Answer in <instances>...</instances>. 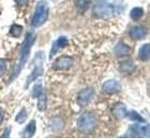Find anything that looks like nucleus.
Listing matches in <instances>:
<instances>
[{
    "label": "nucleus",
    "instance_id": "3",
    "mask_svg": "<svg viewBox=\"0 0 150 140\" xmlns=\"http://www.w3.org/2000/svg\"><path fill=\"white\" fill-rule=\"evenodd\" d=\"M49 14V7L48 4L44 0H40L38 2L34 15L31 20V25L34 27H39L42 25L46 22Z\"/></svg>",
    "mask_w": 150,
    "mask_h": 140
},
{
    "label": "nucleus",
    "instance_id": "18",
    "mask_svg": "<svg viewBox=\"0 0 150 140\" xmlns=\"http://www.w3.org/2000/svg\"><path fill=\"white\" fill-rule=\"evenodd\" d=\"M75 6H76V8L79 12L83 13L86 11V9L89 6V0H76Z\"/></svg>",
    "mask_w": 150,
    "mask_h": 140
},
{
    "label": "nucleus",
    "instance_id": "1",
    "mask_svg": "<svg viewBox=\"0 0 150 140\" xmlns=\"http://www.w3.org/2000/svg\"><path fill=\"white\" fill-rule=\"evenodd\" d=\"M36 40V36L33 35V33L29 32L27 33L25 36V38L23 40L21 50H20V55H19V59L17 61V63L15 64V67H14L13 73L11 75V79L13 80L14 78H16L18 77V75L20 74L22 71L23 67L25 66V63L27 62V59L29 57V53L33 44Z\"/></svg>",
    "mask_w": 150,
    "mask_h": 140
},
{
    "label": "nucleus",
    "instance_id": "25",
    "mask_svg": "<svg viewBox=\"0 0 150 140\" xmlns=\"http://www.w3.org/2000/svg\"><path fill=\"white\" fill-rule=\"evenodd\" d=\"M9 133H11V128L8 127L7 129H5V132L2 135V137H8L9 136Z\"/></svg>",
    "mask_w": 150,
    "mask_h": 140
},
{
    "label": "nucleus",
    "instance_id": "27",
    "mask_svg": "<svg viewBox=\"0 0 150 140\" xmlns=\"http://www.w3.org/2000/svg\"><path fill=\"white\" fill-rule=\"evenodd\" d=\"M3 118H4V116H3V112H2L1 108H0V124L2 123V121H3Z\"/></svg>",
    "mask_w": 150,
    "mask_h": 140
},
{
    "label": "nucleus",
    "instance_id": "20",
    "mask_svg": "<svg viewBox=\"0 0 150 140\" xmlns=\"http://www.w3.org/2000/svg\"><path fill=\"white\" fill-rule=\"evenodd\" d=\"M127 118H129V120H133V121H138V123H144L145 121L144 119L138 113V112L133 111V110L128 112V116H127Z\"/></svg>",
    "mask_w": 150,
    "mask_h": 140
},
{
    "label": "nucleus",
    "instance_id": "15",
    "mask_svg": "<svg viewBox=\"0 0 150 140\" xmlns=\"http://www.w3.org/2000/svg\"><path fill=\"white\" fill-rule=\"evenodd\" d=\"M139 58L143 61L150 59V43L144 44L139 50Z\"/></svg>",
    "mask_w": 150,
    "mask_h": 140
},
{
    "label": "nucleus",
    "instance_id": "10",
    "mask_svg": "<svg viewBox=\"0 0 150 140\" xmlns=\"http://www.w3.org/2000/svg\"><path fill=\"white\" fill-rule=\"evenodd\" d=\"M103 91L106 92L107 93H115L118 92L121 90V84L119 81H117L116 79H109L106 80L102 85Z\"/></svg>",
    "mask_w": 150,
    "mask_h": 140
},
{
    "label": "nucleus",
    "instance_id": "23",
    "mask_svg": "<svg viewBox=\"0 0 150 140\" xmlns=\"http://www.w3.org/2000/svg\"><path fill=\"white\" fill-rule=\"evenodd\" d=\"M42 92H43V90H42V87H41L40 84H36V85L34 86V88H33L32 96L33 97H38Z\"/></svg>",
    "mask_w": 150,
    "mask_h": 140
},
{
    "label": "nucleus",
    "instance_id": "11",
    "mask_svg": "<svg viewBox=\"0 0 150 140\" xmlns=\"http://www.w3.org/2000/svg\"><path fill=\"white\" fill-rule=\"evenodd\" d=\"M128 112L129 111L127 110L123 103H117V104H115L112 108V114L114 115L116 119H119V120L127 118Z\"/></svg>",
    "mask_w": 150,
    "mask_h": 140
},
{
    "label": "nucleus",
    "instance_id": "8",
    "mask_svg": "<svg viewBox=\"0 0 150 140\" xmlns=\"http://www.w3.org/2000/svg\"><path fill=\"white\" fill-rule=\"evenodd\" d=\"M73 60L69 56H61L55 61L53 64V67L55 70H67L72 65Z\"/></svg>",
    "mask_w": 150,
    "mask_h": 140
},
{
    "label": "nucleus",
    "instance_id": "2",
    "mask_svg": "<svg viewBox=\"0 0 150 140\" xmlns=\"http://www.w3.org/2000/svg\"><path fill=\"white\" fill-rule=\"evenodd\" d=\"M121 8L115 4L101 2L97 4L93 8V14L97 18L109 19L121 12Z\"/></svg>",
    "mask_w": 150,
    "mask_h": 140
},
{
    "label": "nucleus",
    "instance_id": "9",
    "mask_svg": "<svg viewBox=\"0 0 150 140\" xmlns=\"http://www.w3.org/2000/svg\"><path fill=\"white\" fill-rule=\"evenodd\" d=\"M67 44H68V39L65 36H60L57 40H55L53 43V45H52L50 54H49V59L53 58L61 49H63L65 46H67Z\"/></svg>",
    "mask_w": 150,
    "mask_h": 140
},
{
    "label": "nucleus",
    "instance_id": "14",
    "mask_svg": "<svg viewBox=\"0 0 150 140\" xmlns=\"http://www.w3.org/2000/svg\"><path fill=\"white\" fill-rule=\"evenodd\" d=\"M36 133V120H32L29 123L27 124L25 129L22 133L23 137H32Z\"/></svg>",
    "mask_w": 150,
    "mask_h": 140
},
{
    "label": "nucleus",
    "instance_id": "5",
    "mask_svg": "<svg viewBox=\"0 0 150 140\" xmlns=\"http://www.w3.org/2000/svg\"><path fill=\"white\" fill-rule=\"evenodd\" d=\"M43 61H44V53L39 51L34 58L33 61V64H34V68H33L31 74L28 76L26 82H25V88H28L30 83L33 82L39 77H40L43 74Z\"/></svg>",
    "mask_w": 150,
    "mask_h": 140
},
{
    "label": "nucleus",
    "instance_id": "22",
    "mask_svg": "<svg viewBox=\"0 0 150 140\" xmlns=\"http://www.w3.org/2000/svg\"><path fill=\"white\" fill-rule=\"evenodd\" d=\"M26 119H27V113L25 111V108H22V110L16 116L15 120L18 123H23L26 120Z\"/></svg>",
    "mask_w": 150,
    "mask_h": 140
},
{
    "label": "nucleus",
    "instance_id": "21",
    "mask_svg": "<svg viewBox=\"0 0 150 140\" xmlns=\"http://www.w3.org/2000/svg\"><path fill=\"white\" fill-rule=\"evenodd\" d=\"M22 31H23V27L19 24H13L11 27V30H9V33L13 37H19L22 34Z\"/></svg>",
    "mask_w": 150,
    "mask_h": 140
},
{
    "label": "nucleus",
    "instance_id": "24",
    "mask_svg": "<svg viewBox=\"0 0 150 140\" xmlns=\"http://www.w3.org/2000/svg\"><path fill=\"white\" fill-rule=\"evenodd\" d=\"M6 71V62L3 59H0V77Z\"/></svg>",
    "mask_w": 150,
    "mask_h": 140
},
{
    "label": "nucleus",
    "instance_id": "13",
    "mask_svg": "<svg viewBox=\"0 0 150 140\" xmlns=\"http://www.w3.org/2000/svg\"><path fill=\"white\" fill-rule=\"evenodd\" d=\"M115 52L117 56H125V55H128L130 52V48L128 45L123 43V42H119V43L115 46Z\"/></svg>",
    "mask_w": 150,
    "mask_h": 140
},
{
    "label": "nucleus",
    "instance_id": "6",
    "mask_svg": "<svg viewBox=\"0 0 150 140\" xmlns=\"http://www.w3.org/2000/svg\"><path fill=\"white\" fill-rule=\"evenodd\" d=\"M129 137H150V125L146 123H135L129 126L128 131Z\"/></svg>",
    "mask_w": 150,
    "mask_h": 140
},
{
    "label": "nucleus",
    "instance_id": "4",
    "mask_svg": "<svg viewBox=\"0 0 150 140\" xmlns=\"http://www.w3.org/2000/svg\"><path fill=\"white\" fill-rule=\"evenodd\" d=\"M97 120L93 114L86 112L79 117L77 121V128L83 134H90L96 128Z\"/></svg>",
    "mask_w": 150,
    "mask_h": 140
},
{
    "label": "nucleus",
    "instance_id": "28",
    "mask_svg": "<svg viewBox=\"0 0 150 140\" xmlns=\"http://www.w3.org/2000/svg\"><path fill=\"white\" fill-rule=\"evenodd\" d=\"M52 1H56V0H52Z\"/></svg>",
    "mask_w": 150,
    "mask_h": 140
},
{
    "label": "nucleus",
    "instance_id": "19",
    "mask_svg": "<svg viewBox=\"0 0 150 140\" xmlns=\"http://www.w3.org/2000/svg\"><path fill=\"white\" fill-rule=\"evenodd\" d=\"M38 108L40 111H44L46 109V95L42 92L38 96Z\"/></svg>",
    "mask_w": 150,
    "mask_h": 140
},
{
    "label": "nucleus",
    "instance_id": "7",
    "mask_svg": "<svg viewBox=\"0 0 150 140\" xmlns=\"http://www.w3.org/2000/svg\"><path fill=\"white\" fill-rule=\"evenodd\" d=\"M94 93H95V92H94L92 88L83 89V90L80 92L78 94V97H77L78 104L82 106L87 105L88 103L91 101L92 97L94 96Z\"/></svg>",
    "mask_w": 150,
    "mask_h": 140
},
{
    "label": "nucleus",
    "instance_id": "17",
    "mask_svg": "<svg viewBox=\"0 0 150 140\" xmlns=\"http://www.w3.org/2000/svg\"><path fill=\"white\" fill-rule=\"evenodd\" d=\"M143 15H144V9L142 8H139V7L133 8L129 13V16L134 21L139 20V19H141L143 17Z\"/></svg>",
    "mask_w": 150,
    "mask_h": 140
},
{
    "label": "nucleus",
    "instance_id": "26",
    "mask_svg": "<svg viewBox=\"0 0 150 140\" xmlns=\"http://www.w3.org/2000/svg\"><path fill=\"white\" fill-rule=\"evenodd\" d=\"M15 2H16L18 5H20V6H25V5L27 4L28 0H15Z\"/></svg>",
    "mask_w": 150,
    "mask_h": 140
},
{
    "label": "nucleus",
    "instance_id": "12",
    "mask_svg": "<svg viewBox=\"0 0 150 140\" xmlns=\"http://www.w3.org/2000/svg\"><path fill=\"white\" fill-rule=\"evenodd\" d=\"M147 35V29L143 26H135L129 31V36L133 39H141Z\"/></svg>",
    "mask_w": 150,
    "mask_h": 140
},
{
    "label": "nucleus",
    "instance_id": "16",
    "mask_svg": "<svg viewBox=\"0 0 150 140\" xmlns=\"http://www.w3.org/2000/svg\"><path fill=\"white\" fill-rule=\"evenodd\" d=\"M135 65L133 64L132 61H123L119 65V70L123 73H131L134 71Z\"/></svg>",
    "mask_w": 150,
    "mask_h": 140
}]
</instances>
